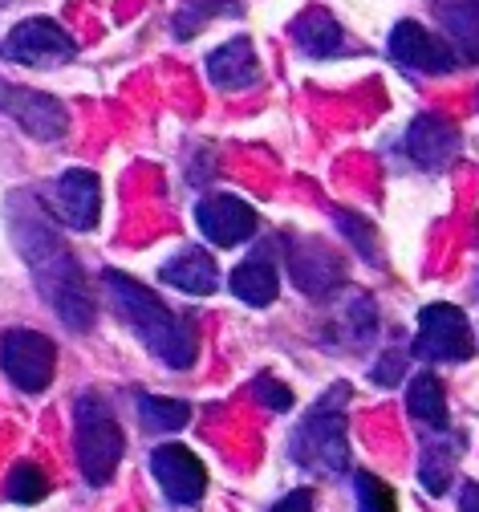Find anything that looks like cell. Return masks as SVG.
<instances>
[{
	"label": "cell",
	"instance_id": "obj_1",
	"mask_svg": "<svg viewBox=\"0 0 479 512\" xmlns=\"http://www.w3.org/2000/svg\"><path fill=\"white\" fill-rule=\"evenodd\" d=\"M106 289L118 305V317L139 334L167 366L187 370L195 362V326L187 317H175L151 289H143L139 281H130L118 269H106Z\"/></svg>",
	"mask_w": 479,
	"mask_h": 512
},
{
	"label": "cell",
	"instance_id": "obj_2",
	"mask_svg": "<svg viewBox=\"0 0 479 512\" xmlns=\"http://www.w3.org/2000/svg\"><path fill=\"white\" fill-rule=\"evenodd\" d=\"M21 244H25L21 252H25V261H29L33 277H37L41 293L53 301V309L61 313V322L70 330H90L94 326V301H90V293L82 285V269L74 265V256L65 252V244L53 240L37 220L29 224Z\"/></svg>",
	"mask_w": 479,
	"mask_h": 512
},
{
	"label": "cell",
	"instance_id": "obj_3",
	"mask_svg": "<svg viewBox=\"0 0 479 512\" xmlns=\"http://www.w3.org/2000/svg\"><path fill=\"white\" fill-rule=\"evenodd\" d=\"M126 452L122 427L98 399H78V464L90 484H110Z\"/></svg>",
	"mask_w": 479,
	"mask_h": 512
},
{
	"label": "cell",
	"instance_id": "obj_4",
	"mask_svg": "<svg viewBox=\"0 0 479 512\" xmlns=\"http://www.w3.org/2000/svg\"><path fill=\"white\" fill-rule=\"evenodd\" d=\"M293 460L305 464L309 472H346L350 464V439H346V419L333 407H321L309 415L297 435H293Z\"/></svg>",
	"mask_w": 479,
	"mask_h": 512
},
{
	"label": "cell",
	"instance_id": "obj_5",
	"mask_svg": "<svg viewBox=\"0 0 479 512\" xmlns=\"http://www.w3.org/2000/svg\"><path fill=\"white\" fill-rule=\"evenodd\" d=\"M5 53H9V61H21V66L53 70V66H65V61H74L78 45H74V37L65 33L57 21L33 17V21H25V25H17V29L9 33Z\"/></svg>",
	"mask_w": 479,
	"mask_h": 512
},
{
	"label": "cell",
	"instance_id": "obj_6",
	"mask_svg": "<svg viewBox=\"0 0 479 512\" xmlns=\"http://www.w3.org/2000/svg\"><path fill=\"white\" fill-rule=\"evenodd\" d=\"M419 354L431 362H463L471 358L475 342H471V326L455 305H427L419 313Z\"/></svg>",
	"mask_w": 479,
	"mask_h": 512
},
{
	"label": "cell",
	"instance_id": "obj_7",
	"mask_svg": "<svg viewBox=\"0 0 479 512\" xmlns=\"http://www.w3.org/2000/svg\"><path fill=\"white\" fill-rule=\"evenodd\" d=\"M57 370V346L37 330H9L5 334V374L21 391L37 395L49 387Z\"/></svg>",
	"mask_w": 479,
	"mask_h": 512
},
{
	"label": "cell",
	"instance_id": "obj_8",
	"mask_svg": "<svg viewBox=\"0 0 479 512\" xmlns=\"http://www.w3.org/2000/svg\"><path fill=\"white\" fill-rule=\"evenodd\" d=\"M390 57L398 61L402 70H419V74H451L455 57L451 45L439 41L435 33H427L415 21H398L390 33Z\"/></svg>",
	"mask_w": 479,
	"mask_h": 512
},
{
	"label": "cell",
	"instance_id": "obj_9",
	"mask_svg": "<svg viewBox=\"0 0 479 512\" xmlns=\"http://www.w3.org/2000/svg\"><path fill=\"white\" fill-rule=\"evenodd\" d=\"M195 220H199V232L208 236L212 244H220V248L244 244L256 232V212L240 196H228V191L203 196L199 208H195Z\"/></svg>",
	"mask_w": 479,
	"mask_h": 512
},
{
	"label": "cell",
	"instance_id": "obj_10",
	"mask_svg": "<svg viewBox=\"0 0 479 512\" xmlns=\"http://www.w3.org/2000/svg\"><path fill=\"white\" fill-rule=\"evenodd\" d=\"M5 114L21 126L25 135L41 139V143H53L65 135V126H70V118H65V106L49 94H37V90H25V86H5Z\"/></svg>",
	"mask_w": 479,
	"mask_h": 512
},
{
	"label": "cell",
	"instance_id": "obj_11",
	"mask_svg": "<svg viewBox=\"0 0 479 512\" xmlns=\"http://www.w3.org/2000/svg\"><path fill=\"white\" fill-rule=\"evenodd\" d=\"M151 472L175 504H191V500L203 496V488H208V472H203L199 456L187 452V447H179V443H159L155 447Z\"/></svg>",
	"mask_w": 479,
	"mask_h": 512
},
{
	"label": "cell",
	"instance_id": "obj_12",
	"mask_svg": "<svg viewBox=\"0 0 479 512\" xmlns=\"http://www.w3.org/2000/svg\"><path fill=\"white\" fill-rule=\"evenodd\" d=\"M459 151V126L439 118V114H423L410 122V131H406V155L415 159L419 167L427 171H439L455 159Z\"/></svg>",
	"mask_w": 479,
	"mask_h": 512
},
{
	"label": "cell",
	"instance_id": "obj_13",
	"mask_svg": "<svg viewBox=\"0 0 479 512\" xmlns=\"http://www.w3.org/2000/svg\"><path fill=\"white\" fill-rule=\"evenodd\" d=\"M57 212L61 220L78 228V232H90L98 224V212H102V191H98V175L94 171H65L57 179Z\"/></svg>",
	"mask_w": 479,
	"mask_h": 512
},
{
	"label": "cell",
	"instance_id": "obj_14",
	"mask_svg": "<svg viewBox=\"0 0 479 512\" xmlns=\"http://www.w3.org/2000/svg\"><path fill=\"white\" fill-rule=\"evenodd\" d=\"M159 277L191 297H208L220 289V269L212 261V252H203V248H183L179 256H171V261L159 269Z\"/></svg>",
	"mask_w": 479,
	"mask_h": 512
},
{
	"label": "cell",
	"instance_id": "obj_15",
	"mask_svg": "<svg viewBox=\"0 0 479 512\" xmlns=\"http://www.w3.org/2000/svg\"><path fill=\"white\" fill-rule=\"evenodd\" d=\"M260 74V61H256V45L248 37H232L224 41L212 57H208V78L224 90H240V86H252Z\"/></svg>",
	"mask_w": 479,
	"mask_h": 512
},
{
	"label": "cell",
	"instance_id": "obj_16",
	"mask_svg": "<svg viewBox=\"0 0 479 512\" xmlns=\"http://www.w3.org/2000/svg\"><path fill=\"white\" fill-rule=\"evenodd\" d=\"M435 17L447 37L479 61V0H435Z\"/></svg>",
	"mask_w": 479,
	"mask_h": 512
},
{
	"label": "cell",
	"instance_id": "obj_17",
	"mask_svg": "<svg viewBox=\"0 0 479 512\" xmlns=\"http://www.w3.org/2000/svg\"><path fill=\"white\" fill-rule=\"evenodd\" d=\"M232 293L244 301V305H272L281 293V277L268 261H244L232 269Z\"/></svg>",
	"mask_w": 479,
	"mask_h": 512
},
{
	"label": "cell",
	"instance_id": "obj_18",
	"mask_svg": "<svg viewBox=\"0 0 479 512\" xmlns=\"http://www.w3.org/2000/svg\"><path fill=\"white\" fill-rule=\"evenodd\" d=\"M293 41L313 57H329L341 49V25L325 9H309L293 21Z\"/></svg>",
	"mask_w": 479,
	"mask_h": 512
},
{
	"label": "cell",
	"instance_id": "obj_19",
	"mask_svg": "<svg viewBox=\"0 0 479 512\" xmlns=\"http://www.w3.org/2000/svg\"><path fill=\"white\" fill-rule=\"evenodd\" d=\"M406 407L415 411V419L431 423V427H443L447 423V399H443V382L431 374V370H419L410 378L406 387Z\"/></svg>",
	"mask_w": 479,
	"mask_h": 512
},
{
	"label": "cell",
	"instance_id": "obj_20",
	"mask_svg": "<svg viewBox=\"0 0 479 512\" xmlns=\"http://www.w3.org/2000/svg\"><path fill=\"white\" fill-rule=\"evenodd\" d=\"M139 419L147 431H179L191 419V407L163 395H139Z\"/></svg>",
	"mask_w": 479,
	"mask_h": 512
},
{
	"label": "cell",
	"instance_id": "obj_21",
	"mask_svg": "<svg viewBox=\"0 0 479 512\" xmlns=\"http://www.w3.org/2000/svg\"><path fill=\"white\" fill-rule=\"evenodd\" d=\"M9 500H17V504H37V500H45V492H49V480H45V472L37 468V464H17L13 472H9Z\"/></svg>",
	"mask_w": 479,
	"mask_h": 512
},
{
	"label": "cell",
	"instance_id": "obj_22",
	"mask_svg": "<svg viewBox=\"0 0 479 512\" xmlns=\"http://www.w3.org/2000/svg\"><path fill=\"white\" fill-rule=\"evenodd\" d=\"M358 508L362 512H398L394 508V492L370 472H358Z\"/></svg>",
	"mask_w": 479,
	"mask_h": 512
},
{
	"label": "cell",
	"instance_id": "obj_23",
	"mask_svg": "<svg viewBox=\"0 0 479 512\" xmlns=\"http://www.w3.org/2000/svg\"><path fill=\"white\" fill-rule=\"evenodd\" d=\"M252 399H260L268 411H289V407H293V391L285 387V382L268 378V374H260V378L252 382Z\"/></svg>",
	"mask_w": 479,
	"mask_h": 512
},
{
	"label": "cell",
	"instance_id": "obj_24",
	"mask_svg": "<svg viewBox=\"0 0 479 512\" xmlns=\"http://www.w3.org/2000/svg\"><path fill=\"white\" fill-rule=\"evenodd\" d=\"M337 224L346 228V236L358 240V252L366 256V261H374V232H370V224H362L354 212H337Z\"/></svg>",
	"mask_w": 479,
	"mask_h": 512
},
{
	"label": "cell",
	"instance_id": "obj_25",
	"mask_svg": "<svg viewBox=\"0 0 479 512\" xmlns=\"http://www.w3.org/2000/svg\"><path fill=\"white\" fill-rule=\"evenodd\" d=\"M272 512H313V492L309 488H297V492H289Z\"/></svg>",
	"mask_w": 479,
	"mask_h": 512
},
{
	"label": "cell",
	"instance_id": "obj_26",
	"mask_svg": "<svg viewBox=\"0 0 479 512\" xmlns=\"http://www.w3.org/2000/svg\"><path fill=\"white\" fill-rule=\"evenodd\" d=\"M463 512H479V484L463 488Z\"/></svg>",
	"mask_w": 479,
	"mask_h": 512
}]
</instances>
